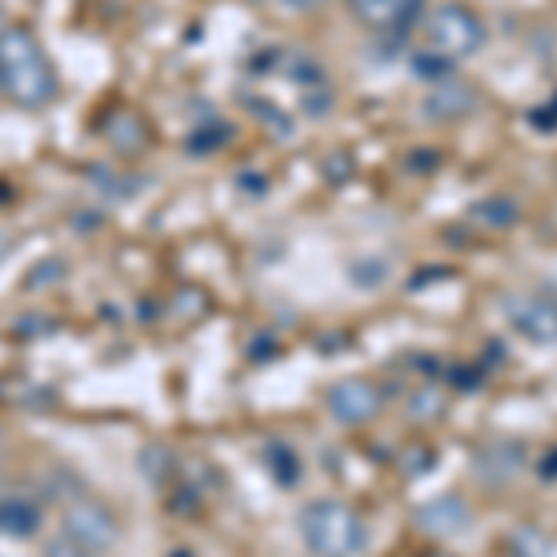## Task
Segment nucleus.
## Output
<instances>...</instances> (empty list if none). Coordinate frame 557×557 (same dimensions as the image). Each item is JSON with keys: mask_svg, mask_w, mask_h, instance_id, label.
<instances>
[{"mask_svg": "<svg viewBox=\"0 0 557 557\" xmlns=\"http://www.w3.org/2000/svg\"><path fill=\"white\" fill-rule=\"evenodd\" d=\"M301 539L317 557H357L368 543V528L354 506L338 498H317L298 517Z\"/></svg>", "mask_w": 557, "mask_h": 557, "instance_id": "2", "label": "nucleus"}, {"mask_svg": "<svg viewBox=\"0 0 557 557\" xmlns=\"http://www.w3.org/2000/svg\"><path fill=\"white\" fill-rule=\"evenodd\" d=\"M502 317H506L528 343L554 346L557 343V301L543 294H506L502 298Z\"/></svg>", "mask_w": 557, "mask_h": 557, "instance_id": "5", "label": "nucleus"}, {"mask_svg": "<svg viewBox=\"0 0 557 557\" xmlns=\"http://www.w3.org/2000/svg\"><path fill=\"white\" fill-rule=\"evenodd\" d=\"M115 120L123 123V134H108L115 149H120V152H138L141 146H146V123H141L138 115H134V112H120Z\"/></svg>", "mask_w": 557, "mask_h": 557, "instance_id": "14", "label": "nucleus"}, {"mask_svg": "<svg viewBox=\"0 0 557 557\" xmlns=\"http://www.w3.org/2000/svg\"><path fill=\"white\" fill-rule=\"evenodd\" d=\"M60 275H64V264H60V260H45V264H38L26 275V286H30V290H45V286H52Z\"/></svg>", "mask_w": 557, "mask_h": 557, "instance_id": "17", "label": "nucleus"}, {"mask_svg": "<svg viewBox=\"0 0 557 557\" xmlns=\"http://www.w3.org/2000/svg\"><path fill=\"white\" fill-rule=\"evenodd\" d=\"M539 472H543L546 480H554V475H557V450L546 454V461H539Z\"/></svg>", "mask_w": 557, "mask_h": 557, "instance_id": "21", "label": "nucleus"}, {"mask_svg": "<svg viewBox=\"0 0 557 557\" xmlns=\"http://www.w3.org/2000/svg\"><path fill=\"white\" fill-rule=\"evenodd\" d=\"M45 557H94L86 550V546H78L75 539H52L49 546H45Z\"/></svg>", "mask_w": 557, "mask_h": 557, "instance_id": "18", "label": "nucleus"}, {"mask_svg": "<svg viewBox=\"0 0 557 557\" xmlns=\"http://www.w3.org/2000/svg\"><path fill=\"white\" fill-rule=\"evenodd\" d=\"M327 409L343 424H368L383 409V391L372 380H338L327 386Z\"/></svg>", "mask_w": 557, "mask_h": 557, "instance_id": "6", "label": "nucleus"}, {"mask_svg": "<svg viewBox=\"0 0 557 557\" xmlns=\"http://www.w3.org/2000/svg\"><path fill=\"white\" fill-rule=\"evenodd\" d=\"M12 249H15V235H12V231L0 227V260H4L8 253H12Z\"/></svg>", "mask_w": 557, "mask_h": 557, "instance_id": "22", "label": "nucleus"}, {"mask_svg": "<svg viewBox=\"0 0 557 557\" xmlns=\"http://www.w3.org/2000/svg\"><path fill=\"white\" fill-rule=\"evenodd\" d=\"M0 89L20 108H49L60 94V78L52 71L49 52L38 34L20 23H8L0 34Z\"/></svg>", "mask_w": 557, "mask_h": 557, "instance_id": "1", "label": "nucleus"}, {"mask_svg": "<svg viewBox=\"0 0 557 557\" xmlns=\"http://www.w3.org/2000/svg\"><path fill=\"white\" fill-rule=\"evenodd\" d=\"M278 8H286V12H298V15H305V12H312V8L320 4V0H275Z\"/></svg>", "mask_w": 557, "mask_h": 557, "instance_id": "20", "label": "nucleus"}, {"mask_svg": "<svg viewBox=\"0 0 557 557\" xmlns=\"http://www.w3.org/2000/svg\"><path fill=\"white\" fill-rule=\"evenodd\" d=\"M472 223L475 227H487V231H509L513 223L520 220V209L517 201H509V197H487V201L472 205Z\"/></svg>", "mask_w": 557, "mask_h": 557, "instance_id": "11", "label": "nucleus"}, {"mask_svg": "<svg viewBox=\"0 0 557 557\" xmlns=\"http://www.w3.org/2000/svg\"><path fill=\"white\" fill-rule=\"evenodd\" d=\"M264 465H268V472L275 475L278 487H290V483L301 480V457L294 454L290 446H283V443L268 446V450H264Z\"/></svg>", "mask_w": 557, "mask_h": 557, "instance_id": "13", "label": "nucleus"}, {"mask_svg": "<svg viewBox=\"0 0 557 557\" xmlns=\"http://www.w3.org/2000/svg\"><path fill=\"white\" fill-rule=\"evenodd\" d=\"M532 123H539V127H543L546 134L557 127V97H554L550 108H543V112H532Z\"/></svg>", "mask_w": 557, "mask_h": 557, "instance_id": "19", "label": "nucleus"}, {"mask_svg": "<svg viewBox=\"0 0 557 557\" xmlns=\"http://www.w3.org/2000/svg\"><path fill=\"white\" fill-rule=\"evenodd\" d=\"M4 26H8V23H4V8H0V34H4Z\"/></svg>", "mask_w": 557, "mask_h": 557, "instance_id": "23", "label": "nucleus"}, {"mask_svg": "<svg viewBox=\"0 0 557 557\" xmlns=\"http://www.w3.org/2000/svg\"><path fill=\"white\" fill-rule=\"evenodd\" d=\"M64 528H67V539H75L89 554H108L120 543V524H115L112 509L94 498L71 502L64 509Z\"/></svg>", "mask_w": 557, "mask_h": 557, "instance_id": "4", "label": "nucleus"}, {"mask_svg": "<svg viewBox=\"0 0 557 557\" xmlns=\"http://www.w3.org/2000/svg\"><path fill=\"white\" fill-rule=\"evenodd\" d=\"M475 112V89L457 83V78H443L431 94L424 97V115L438 123H454Z\"/></svg>", "mask_w": 557, "mask_h": 557, "instance_id": "9", "label": "nucleus"}, {"mask_svg": "<svg viewBox=\"0 0 557 557\" xmlns=\"http://www.w3.org/2000/svg\"><path fill=\"white\" fill-rule=\"evenodd\" d=\"M424 0H354V15L372 30H409V23L420 15Z\"/></svg>", "mask_w": 557, "mask_h": 557, "instance_id": "8", "label": "nucleus"}, {"mask_svg": "<svg viewBox=\"0 0 557 557\" xmlns=\"http://www.w3.org/2000/svg\"><path fill=\"white\" fill-rule=\"evenodd\" d=\"M349 275H354V283L361 286H380L386 275H391V264H383V260H361V264L349 268Z\"/></svg>", "mask_w": 557, "mask_h": 557, "instance_id": "16", "label": "nucleus"}, {"mask_svg": "<svg viewBox=\"0 0 557 557\" xmlns=\"http://www.w3.org/2000/svg\"><path fill=\"white\" fill-rule=\"evenodd\" d=\"M424 34H428V49L446 57L450 64L475 57V52L483 49V41H487V26H483L480 15H475L469 4H461V0L438 4L435 12L428 15Z\"/></svg>", "mask_w": 557, "mask_h": 557, "instance_id": "3", "label": "nucleus"}, {"mask_svg": "<svg viewBox=\"0 0 557 557\" xmlns=\"http://www.w3.org/2000/svg\"><path fill=\"white\" fill-rule=\"evenodd\" d=\"M412 520H417L420 532H428L435 539H450V535H461L465 528L472 524V509L461 494H438L428 506H420L417 513H412Z\"/></svg>", "mask_w": 557, "mask_h": 557, "instance_id": "7", "label": "nucleus"}, {"mask_svg": "<svg viewBox=\"0 0 557 557\" xmlns=\"http://www.w3.org/2000/svg\"><path fill=\"white\" fill-rule=\"evenodd\" d=\"M475 465H480V472L494 465V472H487L491 483L513 480L517 469L524 465V446H520V443H494V446H487V450L480 454V461H475Z\"/></svg>", "mask_w": 557, "mask_h": 557, "instance_id": "10", "label": "nucleus"}, {"mask_svg": "<svg viewBox=\"0 0 557 557\" xmlns=\"http://www.w3.org/2000/svg\"><path fill=\"white\" fill-rule=\"evenodd\" d=\"M41 524L38 506H30L26 498H8L0 502V532L8 535H34Z\"/></svg>", "mask_w": 557, "mask_h": 557, "instance_id": "12", "label": "nucleus"}, {"mask_svg": "<svg viewBox=\"0 0 557 557\" xmlns=\"http://www.w3.org/2000/svg\"><path fill=\"white\" fill-rule=\"evenodd\" d=\"M454 64L446 57H438V52L431 49H420L412 52V75L417 78H435V83H443V78H450Z\"/></svg>", "mask_w": 557, "mask_h": 557, "instance_id": "15", "label": "nucleus"}]
</instances>
